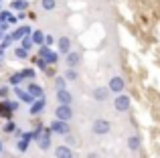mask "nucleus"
Masks as SVG:
<instances>
[{
    "label": "nucleus",
    "instance_id": "11",
    "mask_svg": "<svg viewBox=\"0 0 160 158\" xmlns=\"http://www.w3.org/2000/svg\"><path fill=\"white\" fill-rule=\"evenodd\" d=\"M32 140H35V138H32V132H27V134H22V136L18 138V144H16V148H18L20 152H24Z\"/></svg>",
    "mask_w": 160,
    "mask_h": 158
},
{
    "label": "nucleus",
    "instance_id": "36",
    "mask_svg": "<svg viewBox=\"0 0 160 158\" xmlns=\"http://www.w3.org/2000/svg\"><path fill=\"white\" fill-rule=\"evenodd\" d=\"M2 32H4V31H2V28H0V37H2Z\"/></svg>",
    "mask_w": 160,
    "mask_h": 158
},
{
    "label": "nucleus",
    "instance_id": "33",
    "mask_svg": "<svg viewBox=\"0 0 160 158\" xmlns=\"http://www.w3.org/2000/svg\"><path fill=\"white\" fill-rule=\"evenodd\" d=\"M87 158H98V154H95V152H89V154H87Z\"/></svg>",
    "mask_w": 160,
    "mask_h": 158
},
{
    "label": "nucleus",
    "instance_id": "35",
    "mask_svg": "<svg viewBox=\"0 0 160 158\" xmlns=\"http://www.w3.org/2000/svg\"><path fill=\"white\" fill-rule=\"evenodd\" d=\"M0 10H2V0H0Z\"/></svg>",
    "mask_w": 160,
    "mask_h": 158
},
{
    "label": "nucleus",
    "instance_id": "26",
    "mask_svg": "<svg viewBox=\"0 0 160 158\" xmlns=\"http://www.w3.org/2000/svg\"><path fill=\"white\" fill-rule=\"evenodd\" d=\"M65 85H67V79H65V75L55 79V89H63V87H65Z\"/></svg>",
    "mask_w": 160,
    "mask_h": 158
},
{
    "label": "nucleus",
    "instance_id": "17",
    "mask_svg": "<svg viewBox=\"0 0 160 158\" xmlns=\"http://www.w3.org/2000/svg\"><path fill=\"white\" fill-rule=\"evenodd\" d=\"M32 43L37 45V47H41V45H45V39H47V35H45L43 31H32Z\"/></svg>",
    "mask_w": 160,
    "mask_h": 158
},
{
    "label": "nucleus",
    "instance_id": "14",
    "mask_svg": "<svg viewBox=\"0 0 160 158\" xmlns=\"http://www.w3.org/2000/svg\"><path fill=\"white\" fill-rule=\"evenodd\" d=\"M55 95H57V101L59 103H69V106H71V101H73L71 93L65 89V87H63V89H57V93H55Z\"/></svg>",
    "mask_w": 160,
    "mask_h": 158
},
{
    "label": "nucleus",
    "instance_id": "7",
    "mask_svg": "<svg viewBox=\"0 0 160 158\" xmlns=\"http://www.w3.org/2000/svg\"><path fill=\"white\" fill-rule=\"evenodd\" d=\"M45 106H47L45 97L35 99V101L31 103V107H28V114H31V116H39V114H43V111H45Z\"/></svg>",
    "mask_w": 160,
    "mask_h": 158
},
{
    "label": "nucleus",
    "instance_id": "22",
    "mask_svg": "<svg viewBox=\"0 0 160 158\" xmlns=\"http://www.w3.org/2000/svg\"><path fill=\"white\" fill-rule=\"evenodd\" d=\"M32 45H35V43H32V37L31 35H27V37H22V39H20V47H24L27 51H31Z\"/></svg>",
    "mask_w": 160,
    "mask_h": 158
},
{
    "label": "nucleus",
    "instance_id": "9",
    "mask_svg": "<svg viewBox=\"0 0 160 158\" xmlns=\"http://www.w3.org/2000/svg\"><path fill=\"white\" fill-rule=\"evenodd\" d=\"M55 158H73V150L67 144H61V146L55 148Z\"/></svg>",
    "mask_w": 160,
    "mask_h": 158
},
{
    "label": "nucleus",
    "instance_id": "23",
    "mask_svg": "<svg viewBox=\"0 0 160 158\" xmlns=\"http://www.w3.org/2000/svg\"><path fill=\"white\" fill-rule=\"evenodd\" d=\"M41 6H43V10H55L57 0H41Z\"/></svg>",
    "mask_w": 160,
    "mask_h": 158
},
{
    "label": "nucleus",
    "instance_id": "20",
    "mask_svg": "<svg viewBox=\"0 0 160 158\" xmlns=\"http://www.w3.org/2000/svg\"><path fill=\"white\" fill-rule=\"evenodd\" d=\"M63 75H65V79H67V81H77L79 73H77V69H75V67H69L65 73H63Z\"/></svg>",
    "mask_w": 160,
    "mask_h": 158
},
{
    "label": "nucleus",
    "instance_id": "5",
    "mask_svg": "<svg viewBox=\"0 0 160 158\" xmlns=\"http://www.w3.org/2000/svg\"><path fill=\"white\" fill-rule=\"evenodd\" d=\"M55 118L69 122V120L73 118V110H71L69 103H59V107H55Z\"/></svg>",
    "mask_w": 160,
    "mask_h": 158
},
{
    "label": "nucleus",
    "instance_id": "25",
    "mask_svg": "<svg viewBox=\"0 0 160 158\" xmlns=\"http://www.w3.org/2000/svg\"><path fill=\"white\" fill-rule=\"evenodd\" d=\"M14 57H16V59H27V57H28V51L24 47H16L14 49Z\"/></svg>",
    "mask_w": 160,
    "mask_h": 158
},
{
    "label": "nucleus",
    "instance_id": "13",
    "mask_svg": "<svg viewBox=\"0 0 160 158\" xmlns=\"http://www.w3.org/2000/svg\"><path fill=\"white\" fill-rule=\"evenodd\" d=\"M14 93H16V95H18V97H20V101H24V103H28V106H31V103H32V101H35V97H32V95H31V93H28V91H27V89H20V87H18V85H16V87H14Z\"/></svg>",
    "mask_w": 160,
    "mask_h": 158
},
{
    "label": "nucleus",
    "instance_id": "31",
    "mask_svg": "<svg viewBox=\"0 0 160 158\" xmlns=\"http://www.w3.org/2000/svg\"><path fill=\"white\" fill-rule=\"evenodd\" d=\"M8 95V87H0V97H6Z\"/></svg>",
    "mask_w": 160,
    "mask_h": 158
},
{
    "label": "nucleus",
    "instance_id": "8",
    "mask_svg": "<svg viewBox=\"0 0 160 158\" xmlns=\"http://www.w3.org/2000/svg\"><path fill=\"white\" fill-rule=\"evenodd\" d=\"M65 63H67V67H75L77 69L79 65H81V55H79L77 51H69L65 55Z\"/></svg>",
    "mask_w": 160,
    "mask_h": 158
},
{
    "label": "nucleus",
    "instance_id": "29",
    "mask_svg": "<svg viewBox=\"0 0 160 158\" xmlns=\"http://www.w3.org/2000/svg\"><path fill=\"white\" fill-rule=\"evenodd\" d=\"M6 106H8V110H10V111H18L20 103L18 101H6Z\"/></svg>",
    "mask_w": 160,
    "mask_h": 158
},
{
    "label": "nucleus",
    "instance_id": "19",
    "mask_svg": "<svg viewBox=\"0 0 160 158\" xmlns=\"http://www.w3.org/2000/svg\"><path fill=\"white\" fill-rule=\"evenodd\" d=\"M140 146H142V142H140L138 136H130L128 138V148L130 150H140Z\"/></svg>",
    "mask_w": 160,
    "mask_h": 158
},
{
    "label": "nucleus",
    "instance_id": "1",
    "mask_svg": "<svg viewBox=\"0 0 160 158\" xmlns=\"http://www.w3.org/2000/svg\"><path fill=\"white\" fill-rule=\"evenodd\" d=\"M130 106H132V99H130V95H124V93H118V95H116V99H113V107H116V111L124 114V111L130 110Z\"/></svg>",
    "mask_w": 160,
    "mask_h": 158
},
{
    "label": "nucleus",
    "instance_id": "30",
    "mask_svg": "<svg viewBox=\"0 0 160 158\" xmlns=\"http://www.w3.org/2000/svg\"><path fill=\"white\" fill-rule=\"evenodd\" d=\"M45 45H49V47H51V45H55V37H53V35H47V39H45Z\"/></svg>",
    "mask_w": 160,
    "mask_h": 158
},
{
    "label": "nucleus",
    "instance_id": "18",
    "mask_svg": "<svg viewBox=\"0 0 160 158\" xmlns=\"http://www.w3.org/2000/svg\"><path fill=\"white\" fill-rule=\"evenodd\" d=\"M10 8H12V10L22 12V10H27V8H28V2H27V0H12V2H10Z\"/></svg>",
    "mask_w": 160,
    "mask_h": 158
},
{
    "label": "nucleus",
    "instance_id": "15",
    "mask_svg": "<svg viewBox=\"0 0 160 158\" xmlns=\"http://www.w3.org/2000/svg\"><path fill=\"white\" fill-rule=\"evenodd\" d=\"M57 47H59V51L61 53H69L71 51V39L69 37H61V39H57Z\"/></svg>",
    "mask_w": 160,
    "mask_h": 158
},
{
    "label": "nucleus",
    "instance_id": "28",
    "mask_svg": "<svg viewBox=\"0 0 160 158\" xmlns=\"http://www.w3.org/2000/svg\"><path fill=\"white\" fill-rule=\"evenodd\" d=\"M22 77L24 79H35V69H22Z\"/></svg>",
    "mask_w": 160,
    "mask_h": 158
},
{
    "label": "nucleus",
    "instance_id": "6",
    "mask_svg": "<svg viewBox=\"0 0 160 158\" xmlns=\"http://www.w3.org/2000/svg\"><path fill=\"white\" fill-rule=\"evenodd\" d=\"M108 87H109V91H112V93H122V91H124V87H126V81L124 79H122L120 75H113L112 79H109V83H108Z\"/></svg>",
    "mask_w": 160,
    "mask_h": 158
},
{
    "label": "nucleus",
    "instance_id": "32",
    "mask_svg": "<svg viewBox=\"0 0 160 158\" xmlns=\"http://www.w3.org/2000/svg\"><path fill=\"white\" fill-rule=\"evenodd\" d=\"M65 140H67V144H75V138H73V136H69V134L65 136Z\"/></svg>",
    "mask_w": 160,
    "mask_h": 158
},
{
    "label": "nucleus",
    "instance_id": "24",
    "mask_svg": "<svg viewBox=\"0 0 160 158\" xmlns=\"http://www.w3.org/2000/svg\"><path fill=\"white\" fill-rule=\"evenodd\" d=\"M45 61H47L49 65H55V63H57V61H59V55H57V53H55V51H49L47 55H45Z\"/></svg>",
    "mask_w": 160,
    "mask_h": 158
},
{
    "label": "nucleus",
    "instance_id": "16",
    "mask_svg": "<svg viewBox=\"0 0 160 158\" xmlns=\"http://www.w3.org/2000/svg\"><path fill=\"white\" fill-rule=\"evenodd\" d=\"M109 93H112L109 87H98V89L93 91V97L98 99V101H106V99L109 97Z\"/></svg>",
    "mask_w": 160,
    "mask_h": 158
},
{
    "label": "nucleus",
    "instance_id": "4",
    "mask_svg": "<svg viewBox=\"0 0 160 158\" xmlns=\"http://www.w3.org/2000/svg\"><path fill=\"white\" fill-rule=\"evenodd\" d=\"M53 130V134H59V136H67L69 134V124L65 122V120H59V118H55L53 122H51V126H49Z\"/></svg>",
    "mask_w": 160,
    "mask_h": 158
},
{
    "label": "nucleus",
    "instance_id": "10",
    "mask_svg": "<svg viewBox=\"0 0 160 158\" xmlns=\"http://www.w3.org/2000/svg\"><path fill=\"white\" fill-rule=\"evenodd\" d=\"M27 91H28V93H31L35 99H39V97H45V89L39 85V83H32V81H31V83L27 85Z\"/></svg>",
    "mask_w": 160,
    "mask_h": 158
},
{
    "label": "nucleus",
    "instance_id": "27",
    "mask_svg": "<svg viewBox=\"0 0 160 158\" xmlns=\"http://www.w3.org/2000/svg\"><path fill=\"white\" fill-rule=\"evenodd\" d=\"M4 132H8V134H14V132H16V124H14V122H6Z\"/></svg>",
    "mask_w": 160,
    "mask_h": 158
},
{
    "label": "nucleus",
    "instance_id": "3",
    "mask_svg": "<svg viewBox=\"0 0 160 158\" xmlns=\"http://www.w3.org/2000/svg\"><path fill=\"white\" fill-rule=\"evenodd\" d=\"M109 130H112V124L108 120H95L93 126H91V132L98 136H106V134H109Z\"/></svg>",
    "mask_w": 160,
    "mask_h": 158
},
{
    "label": "nucleus",
    "instance_id": "21",
    "mask_svg": "<svg viewBox=\"0 0 160 158\" xmlns=\"http://www.w3.org/2000/svg\"><path fill=\"white\" fill-rule=\"evenodd\" d=\"M8 81H10V85H14V87H16V85H20V83L24 81V77H22V73L18 71V73H12V75H10V79H8Z\"/></svg>",
    "mask_w": 160,
    "mask_h": 158
},
{
    "label": "nucleus",
    "instance_id": "34",
    "mask_svg": "<svg viewBox=\"0 0 160 158\" xmlns=\"http://www.w3.org/2000/svg\"><path fill=\"white\" fill-rule=\"evenodd\" d=\"M2 57H4V51H2V49H0V59H2Z\"/></svg>",
    "mask_w": 160,
    "mask_h": 158
},
{
    "label": "nucleus",
    "instance_id": "12",
    "mask_svg": "<svg viewBox=\"0 0 160 158\" xmlns=\"http://www.w3.org/2000/svg\"><path fill=\"white\" fill-rule=\"evenodd\" d=\"M27 35H32V32H31V27H18V28H14V31L10 32L12 41H20L22 37H27Z\"/></svg>",
    "mask_w": 160,
    "mask_h": 158
},
{
    "label": "nucleus",
    "instance_id": "2",
    "mask_svg": "<svg viewBox=\"0 0 160 158\" xmlns=\"http://www.w3.org/2000/svg\"><path fill=\"white\" fill-rule=\"evenodd\" d=\"M51 136H53V130H51V128H45V130L39 134V138H37V144H39L41 150L47 152L49 148H51Z\"/></svg>",
    "mask_w": 160,
    "mask_h": 158
},
{
    "label": "nucleus",
    "instance_id": "37",
    "mask_svg": "<svg viewBox=\"0 0 160 158\" xmlns=\"http://www.w3.org/2000/svg\"><path fill=\"white\" fill-rule=\"evenodd\" d=\"M0 150H2V142H0Z\"/></svg>",
    "mask_w": 160,
    "mask_h": 158
}]
</instances>
